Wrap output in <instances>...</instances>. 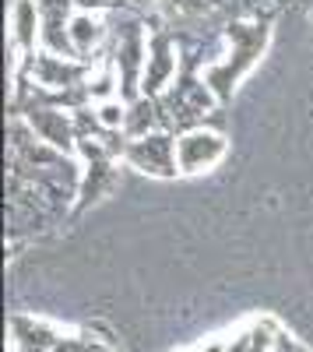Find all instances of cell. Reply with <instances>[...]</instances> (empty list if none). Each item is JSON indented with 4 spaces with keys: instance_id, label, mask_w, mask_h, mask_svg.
Returning a JSON list of instances; mask_svg holds the SVG:
<instances>
[{
    "instance_id": "obj_18",
    "label": "cell",
    "mask_w": 313,
    "mask_h": 352,
    "mask_svg": "<svg viewBox=\"0 0 313 352\" xmlns=\"http://www.w3.org/2000/svg\"><path fill=\"white\" fill-rule=\"evenodd\" d=\"M264 4H281V0H264Z\"/></svg>"
},
{
    "instance_id": "obj_12",
    "label": "cell",
    "mask_w": 313,
    "mask_h": 352,
    "mask_svg": "<svg viewBox=\"0 0 313 352\" xmlns=\"http://www.w3.org/2000/svg\"><path fill=\"white\" fill-rule=\"evenodd\" d=\"M106 36H109V25L99 14H84V11L74 14V21H71V43H74L78 60L89 64V56L106 43Z\"/></svg>"
},
{
    "instance_id": "obj_6",
    "label": "cell",
    "mask_w": 313,
    "mask_h": 352,
    "mask_svg": "<svg viewBox=\"0 0 313 352\" xmlns=\"http://www.w3.org/2000/svg\"><path fill=\"white\" fill-rule=\"evenodd\" d=\"M176 74H180V56H176L173 36L165 32L148 36V64H145V78H141V96L159 99L176 81Z\"/></svg>"
},
{
    "instance_id": "obj_1",
    "label": "cell",
    "mask_w": 313,
    "mask_h": 352,
    "mask_svg": "<svg viewBox=\"0 0 313 352\" xmlns=\"http://www.w3.org/2000/svg\"><path fill=\"white\" fill-rule=\"evenodd\" d=\"M268 39H271L268 18H240V21H233L229 28H225V43H229V50H225L218 60H211L205 67V74H201L218 102L229 99L236 92L240 78L253 71V64H257L264 56V50H268Z\"/></svg>"
},
{
    "instance_id": "obj_13",
    "label": "cell",
    "mask_w": 313,
    "mask_h": 352,
    "mask_svg": "<svg viewBox=\"0 0 313 352\" xmlns=\"http://www.w3.org/2000/svg\"><path fill=\"white\" fill-rule=\"evenodd\" d=\"M155 131H165V120H162V106H159V99L141 96L137 102H130V106H127L124 138H127V141H134V138H145V134H155Z\"/></svg>"
},
{
    "instance_id": "obj_19",
    "label": "cell",
    "mask_w": 313,
    "mask_h": 352,
    "mask_svg": "<svg viewBox=\"0 0 313 352\" xmlns=\"http://www.w3.org/2000/svg\"><path fill=\"white\" fill-rule=\"evenodd\" d=\"M117 4H124V0H117Z\"/></svg>"
},
{
    "instance_id": "obj_17",
    "label": "cell",
    "mask_w": 313,
    "mask_h": 352,
    "mask_svg": "<svg viewBox=\"0 0 313 352\" xmlns=\"http://www.w3.org/2000/svg\"><path fill=\"white\" fill-rule=\"evenodd\" d=\"M271 352H310V349H306V345H303V342H296V338H292V335H289V331H281V335H278V342H275V349H271Z\"/></svg>"
},
{
    "instance_id": "obj_15",
    "label": "cell",
    "mask_w": 313,
    "mask_h": 352,
    "mask_svg": "<svg viewBox=\"0 0 313 352\" xmlns=\"http://www.w3.org/2000/svg\"><path fill=\"white\" fill-rule=\"evenodd\" d=\"M92 345H95L92 331L89 335H64L60 342H56L53 352H92Z\"/></svg>"
},
{
    "instance_id": "obj_3",
    "label": "cell",
    "mask_w": 313,
    "mask_h": 352,
    "mask_svg": "<svg viewBox=\"0 0 313 352\" xmlns=\"http://www.w3.org/2000/svg\"><path fill=\"white\" fill-rule=\"evenodd\" d=\"M124 162L130 169H137V173H148V176H162V180H169V176L180 173V162H176V134L155 131V134L127 141Z\"/></svg>"
},
{
    "instance_id": "obj_5",
    "label": "cell",
    "mask_w": 313,
    "mask_h": 352,
    "mask_svg": "<svg viewBox=\"0 0 313 352\" xmlns=\"http://www.w3.org/2000/svg\"><path fill=\"white\" fill-rule=\"evenodd\" d=\"M92 67L84 60H71V56H56V53H46L39 50L28 64V81L39 85V88H49V92H67V88H81L89 81Z\"/></svg>"
},
{
    "instance_id": "obj_2",
    "label": "cell",
    "mask_w": 313,
    "mask_h": 352,
    "mask_svg": "<svg viewBox=\"0 0 313 352\" xmlns=\"http://www.w3.org/2000/svg\"><path fill=\"white\" fill-rule=\"evenodd\" d=\"M109 60L117 64V74H120V99L137 102L141 99V78H145V64H148V32L141 28V21L127 18L113 28Z\"/></svg>"
},
{
    "instance_id": "obj_11",
    "label": "cell",
    "mask_w": 313,
    "mask_h": 352,
    "mask_svg": "<svg viewBox=\"0 0 313 352\" xmlns=\"http://www.w3.org/2000/svg\"><path fill=\"white\" fill-rule=\"evenodd\" d=\"M120 184V169L113 159L102 162H84V176H81V190H78V212H84L92 201L113 194V187Z\"/></svg>"
},
{
    "instance_id": "obj_7",
    "label": "cell",
    "mask_w": 313,
    "mask_h": 352,
    "mask_svg": "<svg viewBox=\"0 0 313 352\" xmlns=\"http://www.w3.org/2000/svg\"><path fill=\"white\" fill-rule=\"evenodd\" d=\"M28 120V127H32L46 144H53L56 152H64V155H74L78 152V131H74V113L67 109H25L18 113Z\"/></svg>"
},
{
    "instance_id": "obj_8",
    "label": "cell",
    "mask_w": 313,
    "mask_h": 352,
    "mask_svg": "<svg viewBox=\"0 0 313 352\" xmlns=\"http://www.w3.org/2000/svg\"><path fill=\"white\" fill-rule=\"evenodd\" d=\"M11 328V345L8 352H53L56 342L64 338V331L49 324L43 317H28V314H14L8 320Z\"/></svg>"
},
{
    "instance_id": "obj_9",
    "label": "cell",
    "mask_w": 313,
    "mask_h": 352,
    "mask_svg": "<svg viewBox=\"0 0 313 352\" xmlns=\"http://www.w3.org/2000/svg\"><path fill=\"white\" fill-rule=\"evenodd\" d=\"M281 331H286V328H281L275 317L261 314V317L243 320L233 335H225V349H229V352H271Z\"/></svg>"
},
{
    "instance_id": "obj_4",
    "label": "cell",
    "mask_w": 313,
    "mask_h": 352,
    "mask_svg": "<svg viewBox=\"0 0 313 352\" xmlns=\"http://www.w3.org/2000/svg\"><path fill=\"white\" fill-rule=\"evenodd\" d=\"M225 152H229V141H225V134H218L211 127H194V131L176 138V162H180L183 176L215 169L225 159Z\"/></svg>"
},
{
    "instance_id": "obj_16",
    "label": "cell",
    "mask_w": 313,
    "mask_h": 352,
    "mask_svg": "<svg viewBox=\"0 0 313 352\" xmlns=\"http://www.w3.org/2000/svg\"><path fill=\"white\" fill-rule=\"evenodd\" d=\"M74 8L84 11V14H102V11L117 8V0H74Z\"/></svg>"
},
{
    "instance_id": "obj_10",
    "label": "cell",
    "mask_w": 313,
    "mask_h": 352,
    "mask_svg": "<svg viewBox=\"0 0 313 352\" xmlns=\"http://www.w3.org/2000/svg\"><path fill=\"white\" fill-rule=\"evenodd\" d=\"M11 46L36 56V43H43V14L36 0H14L11 4Z\"/></svg>"
},
{
    "instance_id": "obj_14",
    "label": "cell",
    "mask_w": 313,
    "mask_h": 352,
    "mask_svg": "<svg viewBox=\"0 0 313 352\" xmlns=\"http://www.w3.org/2000/svg\"><path fill=\"white\" fill-rule=\"evenodd\" d=\"M127 106H130V102H124V99H109V102L95 106L99 124H102L106 131H124V124H127Z\"/></svg>"
}]
</instances>
